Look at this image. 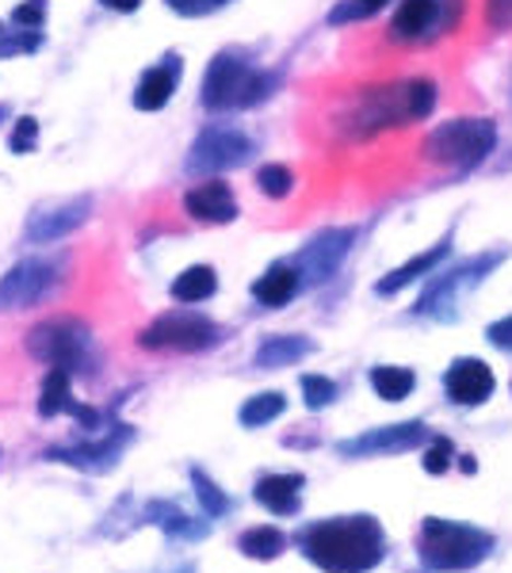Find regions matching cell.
<instances>
[{
    "label": "cell",
    "instance_id": "1",
    "mask_svg": "<svg viewBox=\"0 0 512 573\" xmlns=\"http://www.w3.org/2000/svg\"><path fill=\"white\" fill-rule=\"evenodd\" d=\"M299 551L325 573H368L386 559V536L375 516H337L299 531Z\"/></svg>",
    "mask_w": 512,
    "mask_h": 573
},
{
    "label": "cell",
    "instance_id": "2",
    "mask_svg": "<svg viewBox=\"0 0 512 573\" xmlns=\"http://www.w3.org/2000/svg\"><path fill=\"white\" fill-rule=\"evenodd\" d=\"M437 107V84L432 81H398L383 89H368L352 112V135L368 138L375 130L406 127V122L429 119Z\"/></svg>",
    "mask_w": 512,
    "mask_h": 573
},
{
    "label": "cell",
    "instance_id": "3",
    "mask_svg": "<svg viewBox=\"0 0 512 573\" xmlns=\"http://www.w3.org/2000/svg\"><path fill=\"white\" fill-rule=\"evenodd\" d=\"M417 551H421V562L432 573H463L490 559L493 536L482 528H470V524L429 516L421 528V539H417Z\"/></svg>",
    "mask_w": 512,
    "mask_h": 573
},
{
    "label": "cell",
    "instance_id": "4",
    "mask_svg": "<svg viewBox=\"0 0 512 573\" xmlns=\"http://www.w3.org/2000/svg\"><path fill=\"white\" fill-rule=\"evenodd\" d=\"M27 352L69 375H92V332L77 317H50L27 332Z\"/></svg>",
    "mask_w": 512,
    "mask_h": 573
},
{
    "label": "cell",
    "instance_id": "5",
    "mask_svg": "<svg viewBox=\"0 0 512 573\" xmlns=\"http://www.w3.org/2000/svg\"><path fill=\"white\" fill-rule=\"evenodd\" d=\"M271 92V77L256 73L234 54H219L207 66L203 77V107L211 112H230V107H253Z\"/></svg>",
    "mask_w": 512,
    "mask_h": 573
},
{
    "label": "cell",
    "instance_id": "6",
    "mask_svg": "<svg viewBox=\"0 0 512 573\" xmlns=\"http://www.w3.org/2000/svg\"><path fill=\"white\" fill-rule=\"evenodd\" d=\"M493 142H498V127L490 119H455L424 138V157L437 165L470 168L493 150Z\"/></svg>",
    "mask_w": 512,
    "mask_h": 573
},
{
    "label": "cell",
    "instance_id": "7",
    "mask_svg": "<svg viewBox=\"0 0 512 573\" xmlns=\"http://www.w3.org/2000/svg\"><path fill=\"white\" fill-rule=\"evenodd\" d=\"M222 340V329L211 317L196 314V309H173V314H161L153 325H146L138 332V344L142 348H173V352H207Z\"/></svg>",
    "mask_w": 512,
    "mask_h": 573
},
{
    "label": "cell",
    "instance_id": "8",
    "mask_svg": "<svg viewBox=\"0 0 512 573\" xmlns=\"http://www.w3.org/2000/svg\"><path fill=\"white\" fill-rule=\"evenodd\" d=\"M61 280H66V276H61L58 260H46V257L20 260V265L0 280V309L38 306V302H46L58 291Z\"/></svg>",
    "mask_w": 512,
    "mask_h": 573
},
{
    "label": "cell",
    "instance_id": "9",
    "mask_svg": "<svg viewBox=\"0 0 512 573\" xmlns=\"http://www.w3.org/2000/svg\"><path fill=\"white\" fill-rule=\"evenodd\" d=\"M253 153V142L234 127H211L196 138L188 157V173L207 176V173H222V168H237L245 165Z\"/></svg>",
    "mask_w": 512,
    "mask_h": 573
},
{
    "label": "cell",
    "instance_id": "10",
    "mask_svg": "<svg viewBox=\"0 0 512 573\" xmlns=\"http://www.w3.org/2000/svg\"><path fill=\"white\" fill-rule=\"evenodd\" d=\"M130 436H135V432H130L127 424H112L107 436H96V440H89V444L50 447L46 459L66 463V467H77V470H92V475H104V470H112L115 463H119V455H123V447L130 444Z\"/></svg>",
    "mask_w": 512,
    "mask_h": 573
},
{
    "label": "cell",
    "instance_id": "11",
    "mask_svg": "<svg viewBox=\"0 0 512 573\" xmlns=\"http://www.w3.org/2000/svg\"><path fill=\"white\" fill-rule=\"evenodd\" d=\"M429 436V429H424L421 421L414 424H391V429H375L368 432V436L360 440H345V444H337L340 455H398V452H409V447H417L421 440Z\"/></svg>",
    "mask_w": 512,
    "mask_h": 573
},
{
    "label": "cell",
    "instance_id": "12",
    "mask_svg": "<svg viewBox=\"0 0 512 573\" xmlns=\"http://www.w3.org/2000/svg\"><path fill=\"white\" fill-rule=\"evenodd\" d=\"M444 383L455 406H482L493 394V371L482 360H455Z\"/></svg>",
    "mask_w": 512,
    "mask_h": 573
},
{
    "label": "cell",
    "instance_id": "13",
    "mask_svg": "<svg viewBox=\"0 0 512 573\" xmlns=\"http://www.w3.org/2000/svg\"><path fill=\"white\" fill-rule=\"evenodd\" d=\"M184 211L199 222H234L237 219V203H234V191L230 184L222 180H207L199 188H191L184 196Z\"/></svg>",
    "mask_w": 512,
    "mask_h": 573
},
{
    "label": "cell",
    "instance_id": "14",
    "mask_svg": "<svg viewBox=\"0 0 512 573\" xmlns=\"http://www.w3.org/2000/svg\"><path fill=\"white\" fill-rule=\"evenodd\" d=\"M89 211H92V199L89 196H81V199H73V203L58 207V211H43V214H35V219L27 222V237H31V242H38V245H50V242H58V237L73 234V230L81 226L84 219H89Z\"/></svg>",
    "mask_w": 512,
    "mask_h": 573
},
{
    "label": "cell",
    "instance_id": "15",
    "mask_svg": "<svg viewBox=\"0 0 512 573\" xmlns=\"http://www.w3.org/2000/svg\"><path fill=\"white\" fill-rule=\"evenodd\" d=\"M302 486H306V478L302 475H264L260 482H256L253 498L260 501L271 516H294L302 505L299 501Z\"/></svg>",
    "mask_w": 512,
    "mask_h": 573
},
{
    "label": "cell",
    "instance_id": "16",
    "mask_svg": "<svg viewBox=\"0 0 512 573\" xmlns=\"http://www.w3.org/2000/svg\"><path fill=\"white\" fill-rule=\"evenodd\" d=\"M176 81H181V61L176 58H165L161 66H153L150 73L138 81V92H135V107L138 112H161V107L173 100L176 92Z\"/></svg>",
    "mask_w": 512,
    "mask_h": 573
},
{
    "label": "cell",
    "instance_id": "17",
    "mask_svg": "<svg viewBox=\"0 0 512 573\" xmlns=\"http://www.w3.org/2000/svg\"><path fill=\"white\" fill-rule=\"evenodd\" d=\"M432 23H437V0H406L398 8V15H394L391 35L398 43H409V38H421Z\"/></svg>",
    "mask_w": 512,
    "mask_h": 573
},
{
    "label": "cell",
    "instance_id": "18",
    "mask_svg": "<svg viewBox=\"0 0 512 573\" xmlns=\"http://www.w3.org/2000/svg\"><path fill=\"white\" fill-rule=\"evenodd\" d=\"M294 291H299V272L287 265H276L268 276H260V280L253 283V294L256 302H264V306H287V302L294 299Z\"/></svg>",
    "mask_w": 512,
    "mask_h": 573
},
{
    "label": "cell",
    "instance_id": "19",
    "mask_svg": "<svg viewBox=\"0 0 512 573\" xmlns=\"http://www.w3.org/2000/svg\"><path fill=\"white\" fill-rule=\"evenodd\" d=\"M146 516H150V524H158V528L173 539H203L207 536V524H196L188 513H181V508L168 505V501H153V505L146 508Z\"/></svg>",
    "mask_w": 512,
    "mask_h": 573
},
{
    "label": "cell",
    "instance_id": "20",
    "mask_svg": "<svg viewBox=\"0 0 512 573\" xmlns=\"http://www.w3.org/2000/svg\"><path fill=\"white\" fill-rule=\"evenodd\" d=\"M237 551H242L245 559L271 562V559H279V554L287 551V536L279 528H271V524H260V528L242 531V539H237Z\"/></svg>",
    "mask_w": 512,
    "mask_h": 573
},
{
    "label": "cell",
    "instance_id": "21",
    "mask_svg": "<svg viewBox=\"0 0 512 573\" xmlns=\"http://www.w3.org/2000/svg\"><path fill=\"white\" fill-rule=\"evenodd\" d=\"M214 291H219V276H214V268H207V265L188 268V272H181L173 280V299L176 302H188V306L207 302Z\"/></svg>",
    "mask_w": 512,
    "mask_h": 573
},
{
    "label": "cell",
    "instance_id": "22",
    "mask_svg": "<svg viewBox=\"0 0 512 573\" xmlns=\"http://www.w3.org/2000/svg\"><path fill=\"white\" fill-rule=\"evenodd\" d=\"M310 348H314V344H310V340H302V337H268L260 344V352H256V367H264V371L287 367V363L302 360Z\"/></svg>",
    "mask_w": 512,
    "mask_h": 573
},
{
    "label": "cell",
    "instance_id": "23",
    "mask_svg": "<svg viewBox=\"0 0 512 573\" xmlns=\"http://www.w3.org/2000/svg\"><path fill=\"white\" fill-rule=\"evenodd\" d=\"M69 371L50 367V375L43 378V394H38V417H58L73 409V394H69Z\"/></svg>",
    "mask_w": 512,
    "mask_h": 573
},
{
    "label": "cell",
    "instance_id": "24",
    "mask_svg": "<svg viewBox=\"0 0 512 573\" xmlns=\"http://www.w3.org/2000/svg\"><path fill=\"white\" fill-rule=\"evenodd\" d=\"M444 257H447V245H437V249H429V253H421V257H414V260H409V265L394 268V272L386 276L383 283H379V294H394V291H402V286L414 283L417 276L432 272V268H437Z\"/></svg>",
    "mask_w": 512,
    "mask_h": 573
},
{
    "label": "cell",
    "instance_id": "25",
    "mask_svg": "<svg viewBox=\"0 0 512 573\" xmlns=\"http://www.w3.org/2000/svg\"><path fill=\"white\" fill-rule=\"evenodd\" d=\"M371 386H375L379 398L402 401V398H409V390L417 386V375L406 367H375L371 371Z\"/></svg>",
    "mask_w": 512,
    "mask_h": 573
},
{
    "label": "cell",
    "instance_id": "26",
    "mask_svg": "<svg viewBox=\"0 0 512 573\" xmlns=\"http://www.w3.org/2000/svg\"><path fill=\"white\" fill-rule=\"evenodd\" d=\"M287 409V398L283 394H276V390H268V394H256V398H249L242 406V424L245 429H260V424H268V421H276L279 413Z\"/></svg>",
    "mask_w": 512,
    "mask_h": 573
},
{
    "label": "cell",
    "instance_id": "27",
    "mask_svg": "<svg viewBox=\"0 0 512 573\" xmlns=\"http://www.w3.org/2000/svg\"><path fill=\"white\" fill-rule=\"evenodd\" d=\"M191 486H196L199 505H203V513L211 516V521H219V516L230 513V498L219 490V486L211 482V478L203 475V470H191Z\"/></svg>",
    "mask_w": 512,
    "mask_h": 573
},
{
    "label": "cell",
    "instance_id": "28",
    "mask_svg": "<svg viewBox=\"0 0 512 573\" xmlns=\"http://www.w3.org/2000/svg\"><path fill=\"white\" fill-rule=\"evenodd\" d=\"M256 184H260L264 196L283 199L287 191L294 188V176H291V168H287V165H264L260 173H256Z\"/></svg>",
    "mask_w": 512,
    "mask_h": 573
},
{
    "label": "cell",
    "instance_id": "29",
    "mask_svg": "<svg viewBox=\"0 0 512 573\" xmlns=\"http://www.w3.org/2000/svg\"><path fill=\"white\" fill-rule=\"evenodd\" d=\"M302 394H306L310 409H325L333 398H337V386H333V378H325V375H302Z\"/></svg>",
    "mask_w": 512,
    "mask_h": 573
},
{
    "label": "cell",
    "instance_id": "30",
    "mask_svg": "<svg viewBox=\"0 0 512 573\" xmlns=\"http://www.w3.org/2000/svg\"><path fill=\"white\" fill-rule=\"evenodd\" d=\"M452 459H455V447H452V440H432L429 444V452H424V470L429 475H444L447 467H452Z\"/></svg>",
    "mask_w": 512,
    "mask_h": 573
},
{
    "label": "cell",
    "instance_id": "31",
    "mask_svg": "<svg viewBox=\"0 0 512 573\" xmlns=\"http://www.w3.org/2000/svg\"><path fill=\"white\" fill-rule=\"evenodd\" d=\"M35 142H38V122L31 119V115L15 119V130H12V138H8L12 153H31V145H35Z\"/></svg>",
    "mask_w": 512,
    "mask_h": 573
},
{
    "label": "cell",
    "instance_id": "32",
    "mask_svg": "<svg viewBox=\"0 0 512 573\" xmlns=\"http://www.w3.org/2000/svg\"><path fill=\"white\" fill-rule=\"evenodd\" d=\"M43 20H46V0H23V4L12 12V23H20V27H31V31H35Z\"/></svg>",
    "mask_w": 512,
    "mask_h": 573
},
{
    "label": "cell",
    "instance_id": "33",
    "mask_svg": "<svg viewBox=\"0 0 512 573\" xmlns=\"http://www.w3.org/2000/svg\"><path fill=\"white\" fill-rule=\"evenodd\" d=\"M486 23H490V31H509L512 27V0H486Z\"/></svg>",
    "mask_w": 512,
    "mask_h": 573
},
{
    "label": "cell",
    "instance_id": "34",
    "mask_svg": "<svg viewBox=\"0 0 512 573\" xmlns=\"http://www.w3.org/2000/svg\"><path fill=\"white\" fill-rule=\"evenodd\" d=\"M168 8H173L176 15H207L214 12V8L230 4V0H165Z\"/></svg>",
    "mask_w": 512,
    "mask_h": 573
},
{
    "label": "cell",
    "instance_id": "35",
    "mask_svg": "<svg viewBox=\"0 0 512 573\" xmlns=\"http://www.w3.org/2000/svg\"><path fill=\"white\" fill-rule=\"evenodd\" d=\"M38 43H43V38L31 35V31H23V35H15V38L0 35V58H4V54H20V50H38Z\"/></svg>",
    "mask_w": 512,
    "mask_h": 573
},
{
    "label": "cell",
    "instance_id": "36",
    "mask_svg": "<svg viewBox=\"0 0 512 573\" xmlns=\"http://www.w3.org/2000/svg\"><path fill=\"white\" fill-rule=\"evenodd\" d=\"M490 344L493 348H501V352H512V317H505V321H498V325H490Z\"/></svg>",
    "mask_w": 512,
    "mask_h": 573
},
{
    "label": "cell",
    "instance_id": "37",
    "mask_svg": "<svg viewBox=\"0 0 512 573\" xmlns=\"http://www.w3.org/2000/svg\"><path fill=\"white\" fill-rule=\"evenodd\" d=\"M386 0H360V4H352V15L356 20H363V15H371V12H379Z\"/></svg>",
    "mask_w": 512,
    "mask_h": 573
},
{
    "label": "cell",
    "instance_id": "38",
    "mask_svg": "<svg viewBox=\"0 0 512 573\" xmlns=\"http://www.w3.org/2000/svg\"><path fill=\"white\" fill-rule=\"evenodd\" d=\"M104 8H112V12H138V4L142 0H100Z\"/></svg>",
    "mask_w": 512,
    "mask_h": 573
},
{
    "label": "cell",
    "instance_id": "39",
    "mask_svg": "<svg viewBox=\"0 0 512 573\" xmlns=\"http://www.w3.org/2000/svg\"><path fill=\"white\" fill-rule=\"evenodd\" d=\"M459 467H463V470H467V475H475V470H478L475 455H459Z\"/></svg>",
    "mask_w": 512,
    "mask_h": 573
},
{
    "label": "cell",
    "instance_id": "40",
    "mask_svg": "<svg viewBox=\"0 0 512 573\" xmlns=\"http://www.w3.org/2000/svg\"><path fill=\"white\" fill-rule=\"evenodd\" d=\"M4 119H8V107H4V104H0V122H4Z\"/></svg>",
    "mask_w": 512,
    "mask_h": 573
}]
</instances>
